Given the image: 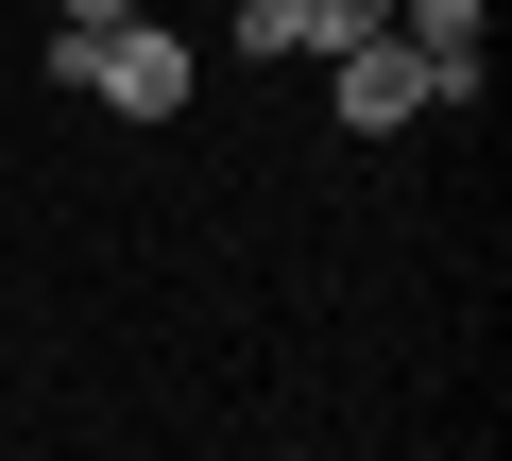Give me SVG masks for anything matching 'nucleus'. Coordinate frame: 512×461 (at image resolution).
I'll return each instance as SVG.
<instances>
[{"label":"nucleus","mask_w":512,"mask_h":461,"mask_svg":"<svg viewBox=\"0 0 512 461\" xmlns=\"http://www.w3.org/2000/svg\"><path fill=\"white\" fill-rule=\"evenodd\" d=\"M52 69H69L103 120H188V103H205V52H188L171 18H137V0H69V18H52Z\"/></svg>","instance_id":"f257e3e1"},{"label":"nucleus","mask_w":512,"mask_h":461,"mask_svg":"<svg viewBox=\"0 0 512 461\" xmlns=\"http://www.w3.org/2000/svg\"><path fill=\"white\" fill-rule=\"evenodd\" d=\"M393 52H410V86H427V103H478L495 18H478V0H410V18H393Z\"/></svg>","instance_id":"f03ea898"}]
</instances>
